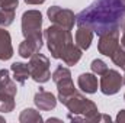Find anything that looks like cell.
<instances>
[{
    "mask_svg": "<svg viewBox=\"0 0 125 123\" xmlns=\"http://www.w3.org/2000/svg\"><path fill=\"white\" fill-rule=\"evenodd\" d=\"M93 35L94 32L87 28V26H77V31H76V36H74V41H76V45L82 49V51H87L92 45V41H93Z\"/></svg>",
    "mask_w": 125,
    "mask_h": 123,
    "instance_id": "11",
    "label": "cell"
},
{
    "mask_svg": "<svg viewBox=\"0 0 125 123\" xmlns=\"http://www.w3.org/2000/svg\"><path fill=\"white\" fill-rule=\"evenodd\" d=\"M51 78H52V81L57 84V83L61 81V80L71 78V71H70L67 67H64V65H58V67L54 70V72L51 74Z\"/></svg>",
    "mask_w": 125,
    "mask_h": 123,
    "instance_id": "20",
    "label": "cell"
},
{
    "mask_svg": "<svg viewBox=\"0 0 125 123\" xmlns=\"http://www.w3.org/2000/svg\"><path fill=\"white\" fill-rule=\"evenodd\" d=\"M0 123H4V117L3 116H0Z\"/></svg>",
    "mask_w": 125,
    "mask_h": 123,
    "instance_id": "30",
    "label": "cell"
},
{
    "mask_svg": "<svg viewBox=\"0 0 125 123\" xmlns=\"http://www.w3.org/2000/svg\"><path fill=\"white\" fill-rule=\"evenodd\" d=\"M64 106L68 109V112L71 114H79L83 116L84 122L89 123H99V122H111V116L108 114H100L97 110L96 103L89 100L87 97H84L82 93L76 91L73 96H70L67 98V101L64 103Z\"/></svg>",
    "mask_w": 125,
    "mask_h": 123,
    "instance_id": "2",
    "label": "cell"
},
{
    "mask_svg": "<svg viewBox=\"0 0 125 123\" xmlns=\"http://www.w3.org/2000/svg\"><path fill=\"white\" fill-rule=\"evenodd\" d=\"M28 67H29V72H31V78L35 83H47L50 81L51 78V71H50V58L41 52H36L33 54L29 62H28Z\"/></svg>",
    "mask_w": 125,
    "mask_h": 123,
    "instance_id": "5",
    "label": "cell"
},
{
    "mask_svg": "<svg viewBox=\"0 0 125 123\" xmlns=\"http://www.w3.org/2000/svg\"><path fill=\"white\" fill-rule=\"evenodd\" d=\"M77 86L79 88L86 94H94L99 88L97 77L93 72H83L77 77Z\"/></svg>",
    "mask_w": 125,
    "mask_h": 123,
    "instance_id": "10",
    "label": "cell"
},
{
    "mask_svg": "<svg viewBox=\"0 0 125 123\" xmlns=\"http://www.w3.org/2000/svg\"><path fill=\"white\" fill-rule=\"evenodd\" d=\"M82 55H83V51L74 44V42H71L65 49H64V52L61 54V58L62 62L67 65V67H73V65H76L77 62L82 60Z\"/></svg>",
    "mask_w": 125,
    "mask_h": 123,
    "instance_id": "13",
    "label": "cell"
},
{
    "mask_svg": "<svg viewBox=\"0 0 125 123\" xmlns=\"http://www.w3.org/2000/svg\"><path fill=\"white\" fill-rule=\"evenodd\" d=\"M124 100H125V94H124Z\"/></svg>",
    "mask_w": 125,
    "mask_h": 123,
    "instance_id": "32",
    "label": "cell"
},
{
    "mask_svg": "<svg viewBox=\"0 0 125 123\" xmlns=\"http://www.w3.org/2000/svg\"><path fill=\"white\" fill-rule=\"evenodd\" d=\"M118 46H119V31H114V32H109V33H105V35L99 36L97 51L102 55L111 58L114 55V52L118 49Z\"/></svg>",
    "mask_w": 125,
    "mask_h": 123,
    "instance_id": "8",
    "label": "cell"
},
{
    "mask_svg": "<svg viewBox=\"0 0 125 123\" xmlns=\"http://www.w3.org/2000/svg\"><path fill=\"white\" fill-rule=\"evenodd\" d=\"M41 48H42L41 44H38V42H35V41H32V39H23V41L21 42L19 48H18V54H19L22 58H26V60H28V58H31L33 54L39 52Z\"/></svg>",
    "mask_w": 125,
    "mask_h": 123,
    "instance_id": "17",
    "label": "cell"
},
{
    "mask_svg": "<svg viewBox=\"0 0 125 123\" xmlns=\"http://www.w3.org/2000/svg\"><path fill=\"white\" fill-rule=\"evenodd\" d=\"M119 44H121V46H122V48H125V31H122V36H121Z\"/></svg>",
    "mask_w": 125,
    "mask_h": 123,
    "instance_id": "27",
    "label": "cell"
},
{
    "mask_svg": "<svg viewBox=\"0 0 125 123\" xmlns=\"http://www.w3.org/2000/svg\"><path fill=\"white\" fill-rule=\"evenodd\" d=\"M124 81H122V75L121 72H118L116 70H109L106 72H103L100 75L99 80V88L105 96H114L121 90Z\"/></svg>",
    "mask_w": 125,
    "mask_h": 123,
    "instance_id": "7",
    "label": "cell"
},
{
    "mask_svg": "<svg viewBox=\"0 0 125 123\" xmlns=\"http://www.w3.org/2000/svg\"><path fill=\"white\" fill-rule=\"evenodd\" d=\"M90 68H92V72L96 74V75H102L103 72L108 71V65H106V62L102 61V60H93L92 64H90Z\"/></svg>",
    "mask_w": 125,
    "mask_h": 123,
    "instance_id": "23",
    "label": "cell"
},
{
    "mask_svg": "<svg viewBox=\"0 0 125 123\" xmlns=\"http://www.w3.org/2000/svg\"><path fill=\"white\" fill-rule=\"evenodd\" d=\"M122 81H124V84H125V68H124V75H122Z\"/></svg>",
    "mask_w": 125,
    "mask_h": 123,
    "instance_id": "31",
    "label": "cell"
},
{
    "mask_svg": "<svg viewBox=\"0 0 125 123\" xmlns=\"http://www.w3.org/2000/svg\"><path fill=\"white\" fill-rule=\"evenodd\" d=\"M13 20H15V10L0 9V26L7 28L13 23Z\"/></svg>",
    "mask_w": 125,
    "mask_h": 123,
    "instance_id": "21",
    "label": "cell"
},
{
    "mask_svg": "<svg viewBox=\"0 0 125 123\" xmlns=\"http://www.w3.org/2000/svg\"><path fill=\"white\" fill-rule=\"evenodd\" d=\"M125 13V0H94L76 15L77 26H87L97 36L121 29Z\"/></svg>",
    "mask_w": 125,
    "mask_h": 123,
    "instance_id": "1",
    "label": "cell"
},
{
    "mask_svg": "<svg viewBox=\"0 0 125 123\" xmlns=\"http://www.w3.org/2000/svg\"><path fill=\"white\" fill-rule=\"evenodd\" d=\"M12 57H13V46L10 33L4 28H0V61H7Z\"/></svg>",
    "mask_w": 125,
    "mask_h": 123,
    "instance_id": "12",
    "label": "cell"
},
{
    "mask_svg": "<svg viewBox=\"0 0 125 123\" xmlns=\"http://www.w3.org/2000/svg\"><path fill=\"white\" fill-rule=\"evenodd\" d=\"M0 93H7V94H12V96L18 94L16 81L12 80L10 72L6 68L0 70Z\"/></svg>",
    "mask_w": 125,
    "mask_h": 123,
    "instance_id": "15",
    "label": "cell"
},
{
    "mask_svg": "<svg viewBox=\"0 0 125 123\" xmlns=\"http://www.w3.org/2000/svg\"><path fill=\"white\" fill-rule=\"evenodd\" d=\"M44 38L47 42V48L51 52L54 60H60L64 49L73 42L71 31L64 29L58 25H51L44 31Z\"/></svg>",
    "mask_w": 125,
    "mask_h": 123,
    "instance_id": "3",
    "label": "cell"
},
{
    "mask_svg": "<svg viewBox=\"0 0 125 123\" xmlns=\"http://www.w3.org/2000/svg\"><path fill=\"white\" fill-rule=\"evenodd\" d=\"M33 103L38 107V110L42 112H50L52 109H55L57 106V98L52 93L44 90V87H39V90L36 91L35 97H33Z\"/></svg>",
    "mask_w": 125,
    "mask_h": 123,
    "instance_id": "9",
    "label": "cell"
},
{
    "mask_svg": "<svg viewBox=\"0 0 125 123\" xmlns=\"http://www.w3.org/2000/svg\"><path fill=\"white\" fill-rule=\"evenodd\" d=\"M19 122L21 123H41V122H44V119H42V116H41V113L38 110L28 107V109L21 112Z\"/></svg>",
    "mask_w": 125,
    "mask_h": 123,
    "instance_id": "18",
    "label": "cell"
},
{
    "mask_svg": "<svg viewBox=\"0 0 125 123\" xmlns=\"http://www.w3.org/2000/svg\"><path fill=\"white\" fill-rule=\"evenodd\" d=\"M111 60L112 62L116 65V67H119V68H125V48H122L121 45L118 46V49L114 52V55L111 57Z\"/></svg>",
    "mask_w": 125,
    "mask_h": 123,
    "instance_id": "22",
    "label": "cell"
},
{
    "mask_svg": "<svg viewBox=\"0 0 125 123\" xmlns=\"http://www.w3.org/2000/svg\"><path fill=\"white\" fill-rule=\"evenodd\" d=\"M47 16L52 25H58L68 31H71L76 25V15L70 9H64L60 6H51L47 10Z\"/></svg>",
    "mask_w": 125,
    "mask_h": 123,
    "instance_id": "6",
    "label": "cell"
},
{
    "mask_svg": "<svg viewBox=\"0 0 125 123\" xmlns=\"http://www.w3.org/2000/svg\"><path fill=\"white\" fill-rule=\"evenodd\" d=\"M26 4H42L45 3V0H23Z\"/></svg>",
    "mask_w": 125,
    "mask_h": 123,
    "instance_id": "26",
    "label": "cell"
},
{
    "mask_svg": "<svg viewBox=\"0 0 125 123\" xmlns=\"http://www.w3.org/2000/svg\"><path fill=\"white\" fill-rule=\"evenodd\" d=\"M15 109V96L7 93H0V112L10 113Z\"/></svg>",
    "mask_w": 125,
    "mask_h": 123,
    "instance_id": "19",
    "label": "cell"
},
{
    "mask_svg": "<svg viewBox=\"0 0 125 123\" xmlns=\"http://www.w3.org/2000/svg\"><path fill=\"white\" fill-rule=\"evenodd\" d=\"M55 86H57V90H58V98H57V100H58L61 104H64L70 96H73L74 93L77 91V88L74 87L73 78H65V80H61V81H58Z\"/></svg>",
    "mask_w": 125,
    "mask_h": 123,
    "instance_id": "14",
    "label": "cell"
},
{
    "mask_svg": "<svg viewBox=\"0 0 125 123\" xmlns=\"http://www.w3.org/2000/svg\"><path fill=\"white\" fill-rule=\"evenodd\" d=\"M121 29L125 31V13H124V18H122V22H121Z\"/></svg>",
    "mask_w": 125,
    "mask_h": 123,
    "instance_id": "28",
    "label": "cell"
},
{
    "mask_svg": "<svg viewBox=\"0 0 125 123\" xmlns=\"http://www.w3.org/2000/svg\"><path fill=\"white\" fill-rule=\"evenodd\" d=\"M115 120L118 123H125V110H119V112H118Z\"/></svg>",
    "mask_w": 125,
    "mask_h": 123,
    "instance_id": "25",
    "label": "cell"
},
{
    "mask_svg": "<svg viewBox=\"0 0 125 123\" xmlns=\"http://www.w3.org/2000/svg\"><path fill=\"white\" fill-rule=\"evenodd\" d=\"M47 122H61L60 119H55V117H50V119H47Z\"/></svg>",
    "mask_w": 125,
    "mask_h": 123,
    "instance_id": "29",
    "label": "cell"
},
{
    "mask_svg": "<svg viewBox=\"0 0 125 123\" xmlns=\"http://www.w3.org/2000/svg\"><path fill=\"white\" fill-rule=\"evenodd\" d=\"M22 35L25 39H32L41 45H44L42 41V13L39 10H26L22 15Z\"/></svg>",
    "mask_w": 125,
    "mask_h": 123,
    "instance_id": "4",
    "label": "cell"
},
{
    "mask_svg": "<svg viewBox=\"0 0 125 123\" xmlns=\"http://www.w3.org/2000/svg\"><path fill=\"white\" fill-rule=\"evenodd\" d=\"M19 6V0H0V9L16 10Z\"/></svg>",
    "mask_w": 125,
    "mask_h": 123,
    "instance_id": "24",
    "label": "cell"
},
{
    "mask_svg": "<svg viewBox=\"0 0 125 123\" xmlns=\"http://www.w3.org/2000/svg\"><path fill=\"white\" fill-rule=\"evenodd\" d=\"M10 71L13 72V80L16 83H19L21 86H23L26 83V80L31 77L29 67H28V64H23V62H13L10 65Z\"/></svg>",
    "mask_w": 125,
    "mask_h": 123,
    "instance_id": "16",
    "label": "cell"
}]
</instances>
